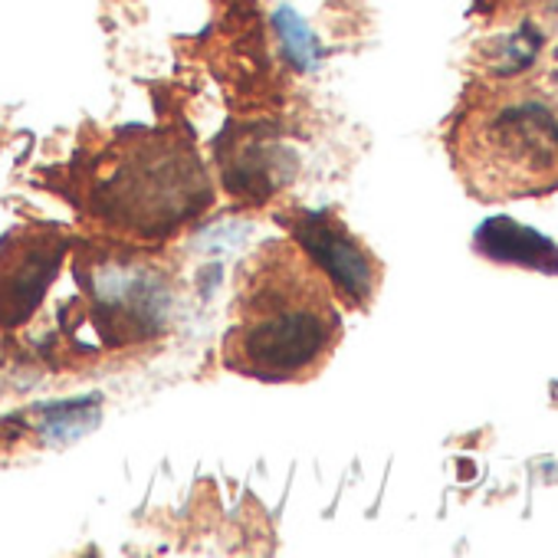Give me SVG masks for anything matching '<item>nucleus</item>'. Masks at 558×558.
<instances>
[{
	"label": "nucleus",
	"instance_id": "f257e3e1",
	"mask_svg": "<svg viewBox=\"0 0 558 558\" xmlns=\"http://www.w3.org/2000/svg\"><path fill=\"white\" fill-rule=\"evenodd\" d=\"M342 342V310L326 272L296 240H266L236 272L223 365L266 385L316 378Z\"/></svg>",
	"mask_w": 558,
	"mask_h": 558
},
{
	"label": "nucleus",
	"instance_id": "423d86ee",
	"mask_svg": "<svg viewBox=\"0 0 558 558\" xmlns=\"http://www.w3.org/2000/svg\"><path fill=\"white\" fill-rule=\"evenodd\" d=\"M532 76L551 93V96H558V44L545 53L542 50V57H538V63H535V70H532Z\"/></svg>",
	"mask_w": 558,
	"mask_h": 558
},
{
	"label": "nucleus",
	"instance_id": "20e7f679",
	"mask_svg": "<svg viewBox=\"0 0 558 558\" xmlns=\"http://www.w3.org/2000/svg\"><path fill=\"white\" fill-rule=\"evenodd\" d=\"M476 246L493 256V259H506V263H525V266H535V269H558V250L535 236L532 230L512 223V220H489L483 223L480 236H476Z\"/></svg>",
	"mask_w": 558,
	"mask_h": 558
},
{
	"label": "nucleus",
	"instance_id": "0eeeda50",
	"mask_svg": "<svg viewBox=\"0 0 558 558\" xmlns=\"http://www.w3.org/2000/svg\"><path fill=\"white\" fill-rule=\"evenodd\" d=\"M483 14L496 17V21H519L522 8H525V0H480L476 4Z\"/></svg>",
	"mask_w": 558,
	"mask_h": 558
},
{
	"label": "nucleus",
	"instance_id": "7ed1b4c3",
	"mask_svg": "<svg viewBox=\"0 0 558 558\" xmlns=\"http://www.w3.org/2000/svg\"><path fill=\"white\" fill-rule=\"evenodd\" d=\"M296 243L326 272L339 303L368 310L381 287V263L359 236H352L332 214H303L296 220Z\"/></svg>",
	"mask_w": 558,
	"mask_h": 558
},
{
	"label": "nucleus",
	"instance_id": "39448f33",
	"mask_svg": "<svg viewBox=\"0 0 558 558\" xmlns=\"http://www.w3.org/2000/svg\"><path fill=\"white\" fill-rule=\"evenodd\" d=\"M519 21H535L545 34L558 24V0H525Z\"/></svg>",
	"mask_w": 558,
	"mask_h": 558
},
{
	"label": "nucleus",
	"instance_id": "f03ea898",
	"mask_svg": "<svg viewBox=\"0 0 558 558\" xmlns=\"http://www.w3.org/2000/svg\"><path fill=\"white\" fill-rule=\"evenodd\" d=\"M463 187L480 201L558 191V96L532 73L470 83L447 135Z\"/></svg>",
	"mask_w": 558,
	"mask_h": 558
}]
</instances>
